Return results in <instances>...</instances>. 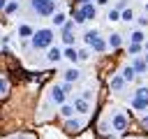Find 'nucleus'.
I'll list each match as a JSON object with an SVG mask.
<instances>
[{
	"mask_svg": "<svg viewBox=\"0 0 148 139\" xmlns=\"http://www.w3.org/2000/svg\"><path fill=\"white\" fill-rule=\"evenodd\" d=\"M58 7V0H30V9L39 16H53Z\"/></svg>",
	"mask_w": 148,
	"mask_h": 139,
	"instance_id": "obj_2",
	"label": "nucleus"
},
{
	"mask_svg": "<svg viewBox=\"0 0 148 139\" xmlns=\"http://www.w3.org/2000/svg\"><path fill=\"white\" fill-rule=\"evenodd\" d=\"M127 51H130L132 56H136V53L141 51V44H132V42H130V49H127Z\"/></svg>",
	"mask_w": 148,
	"mask_h": 139,
	"instance_id": "obj_23",
	"label": "nucleus"
},
{
	"mask_svg": "<svg viewBox=\"0 0 148 139\" xmlns=\"http://www.w3.org/2000/svg\"><path fill=\"white\" fill-rule=\"evenodd\" d=\"M79 12L83 14V19H86V21H90V19H95V16H97V7H95V5H90V2L81 5V9H79Z\"/></svg>",
	"mask_w": 148,
	"mask_h": 139,
	"instance_id": "obj_5",
	"label": "nucleus"
},
{
	"mask_svg": "<svg viewBox=\"0 0 148 139\" xmlns=\"http://www.w3.org/2000/svg\"><path fill=\"white\" fill-rule=\"evenodd\" d=\"M62 58H67V60H72V63H76V60H79V51H76L74 46H67V49L62 51Z\"/></svg>",
	"mask_w": 148,
	"mask_h": 139,
	"instance_id": "obj_11",
	"label": "nucleus"
},
{
	"mask_svg": "<svg viewBox=\"0 0 148 139\" xmlns=\"http://www.w3.org/2000/svg\"><path fill=\"white\" fill-rule=\"evenodd\" d=\"M132 67H134V72H139V74H143V72L148 70V63H146L143 58H134V60H132Z\"/></svg>",
	"mask_w": 148,
	"mask_h": 139,
	"instance_id": "obj_8",
	"label": "nucleus"
},
{
	"mask_svg": "<svg viewBox=\"0 0 148 139\" xmlns=\"http://www.w3.org/2000/svg\"><path fill=\"white\" fill-rule=\"evenodd\" d=\"M16 7H18V2H9V5L5 7V12H7V14H12V12H16Z\"/></svg>",
	"mask_w": 148,
	"mask_h": 139,
	"instance_id": "obj_26",
	"label": "nucleus"
},
{
	"mask_svg": "<svg viewBox=\"0 0 148 139\" xmlns=\"http://www.w3.org/2000/svg\"><path fill=\"white\" fill-rule=\"evenodd\" d=\"M65 97H67V93H65L60 86H56V88L51 90V100H53L56 104H60V107H62V104H65Z\"/></svg>",
	"mask_w": 148,
	"mask_h": 139,
	"instance_id": "obj_6",
	"label": "nucleus"
},
{
	"mask_svg": "<svg viewBox=\"0 0 148 139\" xmlns=\"http://www.w3.org/2000/svg\"><path fill=\"white\" fill-rule=\"evenodd\" d=\"M62 39H65V44H67V46H72V42H74V35H72V32H65V35H62Z\"/></svg>",
	"mask_w": 148,
	"mask_h": 139,
	"instance_id": "obj_25",
	"label": "nucleus"
},
{
	"mask_svg": "<svg viewBox=\"0 0 148 139\" xmlns=\"http://www.w3.org/2000/svg\"><path fill=\"white\" fill-rule=\"evenodd\" d=\"M7 88H9L7 79H2V76H0V95H5V93H7Z\"/></svg>",
	"mask_w": 148,
	"mask_h": 139,
	"instance_id": "obj_24",
	"label": "nucleus"
},
{
	"mask_svg": "<svg viewBox=\"0 0 148 139\" xmlns=\"http://www.w3.org/2000/svg\"><path fill=\"white\" fill-rule=\"evenodd\" d=\"M32 35H35V30H32L30 25H25V23L18 25V37H32Z\"/></svg>",
	"mask_w": 148,
	"mask_h": 139,
	"instance_id": "obj_14",
	"label": "nucleus"
},
{
	"mask_svg": "<svg viewBox=\"0 0 148 139\" xmlns=\"http://www.w3.org/2000/svg\"><path fill=\"white\" fill-rule=\"evenodd\" d=\"M79 76H81V72H79L76 67H69V70H65V81H67V83H72V81H79Z\"/></svg>",
	"mask_w": 148,
	"mask_h": 139,
	"instance_id": "obj_9",
	"label": "nucleus"
},
{
	"mask_svg": "<svg viewBox=\"0 0 148 139\" xmlns=\"http://www.w3.org/2000/svg\"><path fill=\"white\" fill-rule=\"evenodd\" d=\"M123 86H125V79H123V76H113V79H111V88H113V90H120Z\"/></svg>",
	"mask_w": 148,
	"mask_h": 139,
	"instance_id": "obj_18",
	"label": "nucleus"
},
{
	"mask_svg": "<svg viewBox=\"0 0 148 139\" xmlns=\"http://www.w3.org/2000/svg\"><path fill=\"white\" fill-rule=\"evenodd\" d=\"M90 97H92V93H90V90H83V95H81V100H86V102H90Z\"/></svg>",
	"mask_w": 148,
	"mask_h": 139,
	"instance_id": "obj_29",
	"label": "nucleus"
},
{
	"mask_svg": "<svg viewBox=\"0 0 148 139\" xmlns=\"http://www.w3.org/2000/svg\"><path fill=\"white\" fill-rule=\"evenodd\" d=\"M81 2H83V5H86V2H90V0H81Z\"/></svg>",
	"mask_w": 148,
	"mask_h": 139,
	"instance_id": "obj_34",
	"label": "nucleus"
},
{
	"mask_svg": "<svg viewBox=\"0 0 148 139\" xmlns=\"http://www.w3.org/2000/svg\"><path fill=\"white\" fill-rule=\"evenodd\" d=\"M53 30L51 28H42V30H35L32 35V46L35 49H51L53 46Z\"/></svg>",
	"mask_w": 148,
	"mask_h": 139,
	"instance_id": "obj_1",
	"label": "nucleus"
},
{
	"mask_svg": "<svg viewBox=\"0 0 148 139\" xmlns=\"http://www.w3.org/2000/svg\"><path fill=\"white\" fill-rule=\"evenodd\" d=\"M88 109H90V102H86V100H74V111H79V114H88Z\"/></svg>",
	"mask_w": 148,
	"mask_h": 139,
	"instance_id": "obj_10",
	"label": "nucleus"
},
{
	"mask_svg": "<svg viewBox=\"0 0 148 139\" xmlns=\"http://www.w3.org/2000/svg\"><path fill=\"white\" fill-rule=\"evenodd\" d=\"M88 58H90L88 49H81V51H79V60H88Z\"/></svg>",
	"mask_w": 148,
	"mask_h": 139,
	"instance_id": "obj_27",
	"label": "nucleus"
},
{
	"mask_svg": "<svg viewBox=\"0 0 148 139\" xmlns=\"http://www.w3.org/2000/svg\"><path fill=\"white\" fill-rule=\"evenodd\" d=\"M143 60H146V63H148V53H146V56H143Z\"/></svg>",
	"mask_w": 148,
	"mask_h": 139,
	"instance_id": "obj_32",
	"label": "nucleus"
},
{
	"mask_svg": "<svg viewBox=\"0 0 148 139\" xmlns=\"http://www.w3.org/2000/svg\"><path fill=\"white\" fill-rule=\"evenodd\" d=\"M60 58H62V51H60L58 46H51L49 53H46V60H49V63H58Z\"/></svg>",
	"mask_w": 148,
	"mask_h": 139,
	"instance_id": "obj_7",
	"label": "nucleus"
},
{
	"mask_svg": "<svg viewBox=\"0 0 148 139\" xmlns=\"http://www.w3.org/2000/svg\"><path fill=\"white\" fill-rule=\"evenodd\" d=\"M148 25V16H139V28H146Z\"/></svg>",
	"mask_w": 148,
	"mask_h": 139,
	"instance_id": "obj_28",
	"label": "nucleus"
},
{
	"mask_svg": "<svg viewBox=\"0 0 148 139\" xmlns=\"http://www.w3.org/2000/svg\"><path fill=\"white\" fill-rule=\"evenodd\" d=\"M51 21H53V23H56V25H60V28H62V25H65V23H67V16H65V12H56V14H53V19H51Z\"/></svg>",
	"mask_w": 148,
	"mask_h": 139,
	"instance_id": "obj_13",
	"label": "nucleus"
},
{
	"mask_svg": "<svg viewBox=\"0 0 148 139\" xmlns=\"http://www.w3.org/2000/svg\"><path fill=\"white\" fill-rule=\"evenodd\" d=\"M65 130L67 132H79L81 130V120H67L65 123Z\"/></svg>",
	"mask_w": 148,
	"mask_h": 139,
	"instance_id": "obj_15",
	"label": "nucleus"
},
{
	"mask_svg": "<svg viewBox=\"0 0 148 139\" xmlns=\"http://www.w3.org/2000/svg\"><path fill=\"white\" fill-rule=\"evenodd\" d=\"M106 2H109V0H97V5H106Z\"/></svg>",
	"mask_w": 148,
	"mask_h": 139,
	"instance_id": "obj_31",
	"label": "nucleus"
},
{
	"mask_svg": "<svg viewBox=\"0 0 148 139\" xmlns=\"http://www.w3.org/2000/svg\"><path fill=\"white\" fill-rule=\"evenodd\" d=\"M111 127H113L116 132H123V130L127 127V118H125V114L116 111V114L111 116Z\"/></svg>",
	"mask_w": 148,
	"mask_h": 139,
	"instance_id": "obj_4",
	"label": "nucleus"
},
{
	"mask_svg": "<svg viewBox=\"0 0 148 139\" xmlns=\"http://www.w3.org/2000/svg\"><path fill=\"white\" fill-rule=\"evenodd\" d=\"M60 114H62L65 118H69V116L74 114V107H72V104H62V107H60Z\"/></svg>",
	"mask_w": 148,
	"mask_h": 139,
	"instance_id": "obj_20",
	"label": "nucleus"
},
{
	"mask_svg": "<svg viewBox=\"0 0 148 139\" xmlns=\"http://www.w3.org/2000/svg\"><path fill=\"white\" fill-rule=\"evenodd\" d=\"M132 109H136V111L148 109V88H139V90L134 93V97H132Z\"/></svg>",
	"mask_w": 148,
	"mask_h": 139,
	"instance_id": "obj_3",
	"label": "nucleus"
},
{
	"mask_svg": "<svg viewBox=\"0 0 148 139\" xmlns=\"http://www.w3.org/2000/svg\"><path fill=\"white\" fill-rule=\"evenodd\" d=\"M146 53H148V42H146Z\"/></svg>",
	"mask_w": 148,
	"mask_h": 139,
	"instance_id": "obj_33",
	"label": "nucleus"
},
{
	"mask_svg": "<svg viewBox=\"0 0 148 139\" xmlns=\"http://www.w3.org/2000/svg\"><path fill=\"white\" fill-rule=\"evenodd\" d=\"M125 5H127V0H120V2H118V5H116V9H118V12H120V9H125Z\"/></svg>",
	"mask_w": 148,
	"mask_h": 139,
	"instance_id": "obj_30",
	"label": "nucleus"
},
{
	"mask_svg": "<svg viewBox=\"0 0 148 139\" xmlns=\"http://www.w3.org/2000/svg\"><path fill=\"white\" fill-rule=\"evenodd\" d=\"M130 42H132V44H141V42H143V32H141V30H134V32L130 35Z\"/></svg>",
	"mask_w": 148,
	"mask_h": 139,
	"instance_id": "obj_16",
	"label": "nucleus"
},
{
	"mask_svg": "<svg viewBox=\"0 0 148 139\" xmlns=\"http://www.w3.org/2000/svg\"><path fill=\"white\" fill-rule=\"evenodd\" d=\"M120 19H123V21H134V12H132V9H123V12H120Z\"/></svg>",
	"mask_w": 148,
	"mask_h": 139,
	"instance_id": "obj_21",
	"label": "nucleus"
},
{
	"mask_svg": "<svg viewBox=\"0 0 148 139\" xmlns=\"http://www.w3.org/2000/svg\"><path fill=\"white\" fill-rule=\"evenodd\" d=\"M134 76H136V72H134V67H132V65L123 70V79H125V81H132Z\"/></svg>",
	"mask_w": 148,
	"mask_h": 139,
	"instance_id": "obj_17",
	"label": "nucleus"
},
{
	"mask_svg": "<svg viewBox=\"0 0 148 139\" xmlns=\"http://www.w3.org/2000/svg\"><path fill=\"white\" fill-rule=\"evenodd\" d=\"M90 46H92V51H97V53H102V51L106 49V42H104L102 37H95V39L90 42Z\"/></svg>",
	"mask_w": 148,
	"mask_h": 139,
	"instance_id": "obj_12",
	"label": "nucleus"
},
{
	"mask_svg": "<svg viewBox=\"0 0 148 139\" xmlns=\"http://www.w3.org/2000/svg\"><path fill=\"white\" fill-rule=\"evenodd\" d=\"M120 42H123V39H120V35H111V37H109V46H111V49H118V46H120Z\"/></svg>",
	"mask_w": 148,
	"mask_h": 139,
	"instance_id": "obj_19",
	"label": "nucleus"
},
{
	"mask_svg": "<svg viewBox=\"0 0 148 139\" xmlns=\"http://www.w3.org/2000/svg\"><path fill=\"white\" fill-rule=\"evenodd\" d=\"M109 21H120V12L118 9H111L109 12Z\"/></svg>",
	"mask_w": 148,
	"mask_h": 139,
	"instance_id": "obj_22",
	"label": "nucleus"
},
{
	"mask_svg": "<svg viewBox=\"0 0 148 139\" xmlns=\"http://www.w3.org/2000/svg\"><path fill=\"white\" fill-rule=\"evenodd\" d=\"M143 123H146V125H148V116H146V120H143Z\"/></svg>",
	"mask_w": 148,
	"mask_h": 139,
	"instance_id": "obj_35",
	"label": "nucleus"
}]
</instances>
